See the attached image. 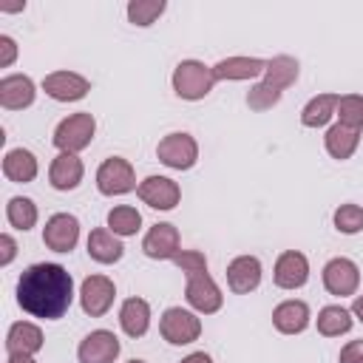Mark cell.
I'll return each instance as SVG.
<instances>
[{
	"instance_id": "cell-1",
	"label": "cell",
	"mask_w": 363,
	"mask_h": 363,
	"mask_svg": "<svg viewBox=\"0 0 363 363\" xmlns=\"http://www.w3.org/2000/svg\"><path fill=\"white\" fill-rule=\"evenodd\" d=\"M74 278L62 264H31L17 281V303L31 318L57 320L71 309Z\"/></svg>"
},
{
	"instance_id": "cell-2",
	"label": "cell",
	"mask_w": 363,
	"mask_h": 363,
	"mask_svg": "<svg viewBox=\"0 0 363 363\" xmlns=\"http://www.w3.org/2000/svg\"><path fill=\"white\" fill-rule=\"evenodd\" d=\"M216 85V77H213V68L199 62V60H182L176 68H173V91L176 96L182 99H204Z\"/></svg>"
},
{
	"instance_id": "cell-3",
	"label": "cell",
	"mask_w": 363,
	"mask_h": 363,
	"mask_svg": "<svg viewBox=\"0 0 363 363\" xmlns=\"http://www.w3.org/2000/svg\"><path fill=\"white\" fill-rule=\"evenodd\" d=\"M96 133V119L94 113L88 111H79V113H71L65 116L57 128H54V147L60 153H79L91 145Z\"/></svg>"
},
{
	"instance_id": "cell-4",
	"label": "cell",
	"mask_w": 363,
	"mask_h": 363,
	"mask_svg": "<svg viewBox=\"0 0 363 363\" xmlns=\"http://www.w3.org/2000/svg\"><path fill=\"white\" fill-rule=\"evenodd\" d=\"M159 332L170 346H187L193 340H199L201 335V320L196 312L182 309V306H170L162 312L159 318Z\"/></svg>"
},
{
	"instance_id": "cell-5",
	"label": "cell",
	"mask_w": 363,
	"mask_h": 363,
	"mask_svg": "<svg viewBox=\"0 0 363 363\" xmlns=\"http://www.w3.org/2000/svg\"><path fill=\"white\" fill-rule=\"evenodd\" d=\"M136 173L130 167L128 159L122 156H111L96 167V190L102 196H125L130 190H136Z\"/></svg>"
},
{
	"instance_id": "cell-6",
	"label": "cell",
	"mask_w": 363,
	"mask_h": 363,
	"mask_svg": "<svg viewBox=\"0 0 363 363\" xmlns=\"http://www.w3.org/2000/svg\"><path fill=\"white\" fill-rule=\"evenodd\" d=\"M156 156L162 164H167L173 170H190L199 162V142L190 133L176 130V133H167L156 145Z\"/></svg>"
},
{
	"instance_id": "cell-7",
	"label": "cell",
	"mask_w": 363,
	"mask_h": 363,
	"mask_svg": "<svg viewBox=\"0 0 363 363\" xmlns=\"http://www.w3.org/2000/svg\"><path fill=\"white\" fill-rule=\"evenodd\" d=\"M323 286L329 295H337V298H346V295H354L357 286H360V269L352 258H329L323 264Z\"/></svg>"
},
{
	"instance_id": "cell-8",
	"label": "cell",
	"mask_w": 363,
	"mask_h": 363,
	"mask_svg": "<svg viewBox=\"0 0 363 363\" xmlns=\"http://www.w3.org/2000/svg\"><path fill=\"white\" fill-rule=\"evenodd\" d=\"M116 298V286L108 275H88L79 286V306L91 318H102Z\"/></svg>"
},
{
	"instance_id": "cell-9",
	"label": "cell",
	"mask_w": 363,
	"mask_h": 363,
	"mask_svg": "<svg viewBox=\"0 0 363 363\" xmlns=\"http://www.w3.org/2000/svg\"><path fill=\"white\" fill-rule=\"evenodd\" d=\"M79 241V221L71 213H54L43 227V244L54 252H71Z\"/></svg>"
},
{
	"instance_id": "cell-10",
	"label": "cell",
	"mask_w": 363,
	"mask_h": 363,
	"mask_svg": "<svg viewBox=\"0 0 363 363\" xmlns=\"http://www.w3.org/2000/svg\"><path fill=\"white\" fill-rule=\"evenodd\" d=\"M184 298L187 303L201 312V315H213L221 309L224 303V295L218 289V284L210 278V272H199V275H190L187 278V286H184Z\"/></svg>"
},
{
	"instance_id": "cell-11",
	"label": "cell",
	"mask_w": 363,
	"mask_h": 363,
	"mask_svg": "<svg viewBox=\"0 0 363 363\" xmlns=\"http://www.w3.org/2000/svg\"><path fill=\"white\" fill-rule=\"evenodd\" d=\"M43 91L57 102H77L91 91V82L77 71H51L43 77Z\"/></svg>"
},
{
	"instance_id": "cell-12",
	"label": "cell",
	"mask_w": 363,
	"mask_h": 363,
	"mask_svg": "<svg viewBox=\"0 0 363 363\" xmlns=\"http://www.w3.org/2000/svg\"><path fill=\"white\" fill-rule=\"evenodd\" d=\"M136 196H139L147 207H153V210H173V207L179 204V199H182V190H179V184H176L173 179H167V176H147V179L139 182Z\"/></svg>"
},
{
	"instance_id": "cell-13",
	"label": "cell",
	"mask_w": 363,
	"mask_h": 363,
	"mask_svg": "<svg viewBox=\"0 0 363 363\" xmlns=\"http://www.w3.org/2000/svg\"><path fill=\"white\" fill-rule=\"evenodd\" d=\"M119 337L108 329H94L91 335L82 337L77 357L79 363H113L119 357Z\"/></svg>"
},
{
	"instance_id": "cell-14",
	"label": "cell",
	"mask_w": 363,
	"mask_h": 363,
	"mask_svg": "<svg viewBox=\"0 0 363 363\" xmlns=\"http://www.w3.org/2000/svg\"><path fill=\"white\" fill-rule=\"evenodd\" d=\"M272 281L281 289H301L309 281V261L303 252L298 250H286L278 255L275 269H272Z\"/></svg>"
},
{
	"instance_id": "cell-15",
	"label": "cell",
	"mask_w": 363,
	"mask_h": 363,
	"mask_svg": "<svg viewBox=\"0 0 363 363\" xmlns=\"http://www.w3.org/2000/svg\"><path fill=\"white\" fill-rule=\"evenodd\" d=\"M142 252L153 261H173L179 252V230L167 221L153 224L142 238Z\"/></svg>"
},
{
	"instance_id": "cell-16",
	"label": "cell",
	"mask_w": 363,
	"mask_h": 363,
	"mask_svg": "<svg viewBox=\"0 0 363 363\" xmlns=\"http://www.w3.org/2000/svg\"><path fill=\"white\" fill-rule=\"evenodd\" d=\"M261 284V261L255 255H238L227 264V286L235 295H250Z\"/></svg>"
},
{
	"instance_id": "cell-17",
	"label": "cell",
	"mask_w": 363,
	"mask_h": 363,
	"mask_svg": "<svg viewBox=\"0 0 363 363\" xmlns=\"http://www.w3.org/2000/svg\"><path fill=\"white\" fill-rule=\"evenodd\" d=\"M37 96V88H34V79L26 77V74H9L0 79V105L6 111H23L34 102Z\"/></svg>"
},
{
	"instance_id": "cell-18",
	"label": "cell",
	"mask_w": 363,
	"mask_h": 363,
	"mask_svg": "<svg viewBox=\"0 0 363 363\" xmlns=\"http://www.w3.org/2000/svg\"><path fill=\"white\" fill-rule=\"evenodd\" d=\"M312 315H309V306L303 301H281L275 309H272V326L281 332V335H301L306 326H309Z\"/></svg>"
},
{
	"instance_id": "cell-19",
	"label": "cell",
	"mask_w": 363,
	"mask_h": 363,
	"mask_svg": "<svg viewBox=\"0 0 363 363\" xmlns=\"http://www.w3.org/2000/svg\"><path fill=\"white\" fill-rule=\"evenodd\" d=\"M264 68H267V60H258V57H227V60H218L213 65V77H216V82L218 79L241 82V79L261 77Z\"/></svg>"
},
{
	"instance_id": "cell-20",
	"label": "cell",
	"mask_w": 363,
	"mask_h": 363,
	"mask_svg": "<svg viewBox=\"0 0 363 363\" xmlns=\"http://www.w3.org/2000/svg\"><path fill=\"white\" fill-rule=\"evenodd\" d=\"M85 176V164L77 153H60L48 167V182L54 190H74Z\"/></svg>"
},
{
	"instance_id": "cell-21",
	"label": "cell",
	"mask_w": 363,
	"mask_h": 363,
	"mask_svg": "<svg viewBox=\"0 0 363 363\" xmlns=\"http://www.w3.org/2000/svg\"><path fill=\"white\" fill-rule=\"evenodd\" d=\"M43 349V329L31 320H17L9 326L6 352L9 354H37Z\"/></svg>"
},
{
	"instance_id": "cell-22",
	"label": "cell",
	"mask_w": 363,
	"mask_h": 363,
	"mask_svg": "<svg viewBox=\"0 0 363 363\" xmlns=\"http://www.w3.org/2000/svg\"><path fill=\"white\" fill-rule=\"evenodd\" d=\"M37 170H40L37 156H34L31 150H26V147H14V150H9V153L3 156V176H6L9 182H14V184H28V182H34V179H37Z\"/></svg>"
},
{
	"instance_id": "cell-23",
	"label": "cell",
	"mask_w": 363,
	"mask_h": 363,
	"mask_svg": "<svg viewBox=\"0 0 363 363\" xmlns=\"http://www.w3.org/2000/svg\"><path fill=\"white\" fill-rule=\"evenodd\" d=\"M88 255H91L96 264H116V261L125 255L122 238H119L116 233H111L108 227H96V230H91V235H88Z\"/></svg>"
},
{
	"instance_id": "cell-24",
	"label": "cell",
	"mask_w": 363,
	"mask_h": 363,
	"mask_svg": "<svg viewBox=\"0 0 363 363\" xmlns=\"http://www.w3.org/2000/svg\"><path fill=\"white\" fill-rule=\"evenodd\" d=\"M119 326L128 337H142L150 329V303L145 298H128L119 309Z\"/></svg>"
},
{
	"instance_id": "cell-25",
	"label": "cell",
	"mask_w": 363,
	"mask_h": 363,
	"mask_svg": "<svg viewBox=\"0 0 363 363\" xmlns=\"http://www.w3.org/2000/svg\"><path fill=\"white\" fill-rule=\"evenodd\" d=\"M323 145H326V153H329L332 159L346 162V159H352V153H354L357 145H360V130H352V128H346V125L337 122V125H332V128L326 130Z\"/></svg>"
},
{
	"instance_id": "cell-26",
	"label": "cell",
	"mask_w": 363,
	"mask_h": 363,
	"mask_svg": "<svg viewBox=\"0 0 363 363\" xmlns=\"http://www.w3.org/2000/svg\"><path fill=\"white\" fill-rule=\"evenodd\" d=\"M337 96L340 94H318V96H312L303 105V111H301L303 128H323V125H329V119L337 113Z\"/></svg>"
},
{
	"instance_id": "cell-27",
	"label": "cell",
	"mask_w": 363,
	"mask_h": 363,
	"mask_svg": "<svg viewBox=\"0 0 363 363\" xmlns=\"http://www.w3.org/2000/svg\"><path fill=\"white\" fill-rule=\"evenodd\" d=\"M298 79V60L289 57V54H278L272 60H267V68H264V82L278 88L284 94V88L295 85Z\"/></svg>"
},
{
	"instance_id": "cell-28",
	"label": "cell",
	"mask_w": 363,
	"mask_h": 363,
	"mask_svg": "<svg viewBox=\"0 0 363 363\" xmlns=\"http://www.w3.org/2000/svg\"><path fill=\"white\" fill-rule=\"evenodd\" d=\"M352 323H354L352 320V312L343 309V306H337V303L323 306L318 312V332L323 337H340V335H346L352 329Z\"/></svg>"
},
{
	"instance_id": "cell-29",
	"label": "cell",
	"mask_w": 363,
	"mask_h": 363,
	"mask_svg": "<svg viewBox=\"0 0 363 363\" xmlns=\"http://www.w3.org/2000/svg\"><path fill=\"white\" fill-rule=\"evenodd\" d=\"M139 227H142V216H139V210L130 207V204H119V207H113V210L108 213V230L116 233L119 238L136 235Z\"/></svg>"
},
{
	"instance_id": "cell-30",
	"label": "cell",
	"mask_w": 363,
	"mask_h": 363,
	"mask_svg": "<svg viewBox=\"0 0 363 363\" xmlns=\"http://www.w3.org/2000/svg\"><path fill=\"white\" fill-rule=\"evenodd\" d=\"M6 218H9V224L14 230L26 233V230H31L37 224V204L31 199H26V196H14L6 204Z\"/></svg>"
},
{
	"instance_id": "cell-31",
	"label": "cell",
	"mask_w": 363,
	"mask_h": 363,
	"mask_svg": "<svg viewBox=\"0 0 363 363\" xmlns=\"http://www.w3.org/2000/svg\"><path fill=\"white\" fill-rule=\"evenodd\" d=\"M164 9H167L164 0H130L128 3V20L133 26L145 28V26H153L164 14Z\"/></svg>"
},
{
	"instance_id": "cell-32",
	"label": "cell",
	"mask_w": 363,
	"mask_h": 363,
	"mask_svg": "<svg viewBox=\"0 0 363 363\" xmlns=\"http://www.w3.org/2000/svg\"><path fill=\"white\" fill-rule=\"evenodd\" d=\"M337 122L352 128V130H363V96L360 94H343L337 96Z\"/></svg>"
},
{
	"instance_id": "cell-33",
	"label": "cell",
	"mask_w": 363,
	"mask_h": 363,
	"mask_svg": "<svg viewBox=\"0 0 363 363\" xmlns=\"http://www.w3.org/2000/svg\"><path fill=\"white\" fill-rule=\"evenodd\" d=\"M335 221V230L343 233V235H354L363 230V207L360 204H340L332 216Z\"/></svg>"
},
{
	"instance_id": "cell-34",
	"label": "cell",
	"mask_w": 363,
	"mask_h": 363,
	"mask_svg": "<svg viewBox=\"0 0 363 363\" xmlns=\"http://www.w3.org/2000/svg\"><path fill=\"white\" fill-rule=\"evenodd\" d=\"M281 91L278 88H272V85H267V82H258V85H252L250 91H247V105L252 108V111H269V108H275L278 102H281Z\"/></svg>"
},
{
	"instance_id": "cell-35",
	"label": "cell",
	"mask_w": 363,
	"mask_h": 363,
	"mask_svg": "<svg viewBox=\"0 0 363 363\" xmlns=\"http://www.w3.org/2000/svg\"><path fill=\"white\" fill-rule=\"evenodd\" d=\"M173 264L184 272V278L199 275V272H207V258H204V252H199V250H179L176 258H173Z\"/></svg>"
},
{
	"instance_id": "cell-36",
	"label": "cell",
	"mask_w": 363,
	"mask_h": 363,
	"mask_svg": "<svg viewBox=\"0 0 363 363\" xmlns=\"http://www.w3.org/2000/svg\"><path fill=\"white\" fill-rule=\"evenodd\" d=\"M17 60V43L9 34H0V68H9Z\"/></svg>"
},
{
	"instance_id": "cell-37",
	"label": "cell",
	"mask_w": 363,
	"mask_h": 363,
	"mask_svg": "<svg viewBox=\"0 0 363 363\" xmlns=\"http://www.w3.org/2000/svg\"><path fill=\"white\" fill-rule=\"evenodd\" d=\"M340 363H363V340H349L340 349Z\"/></svg>"
},
{
	"instance_id": "cell-38",
	"label": "cell",
	"mask_w": 363,
	"mask_h": 363,
	"mask_svg": "<svg viewBox=\"0 0 363 363\" xmlns=\"http://www.w3.org/2000/svg\"><path fill=\"white\" fill-rule=\"evenodd\" d=\"M0 247H3L0 264H3V267H9V264L14 261V255H17V244H14V238H11L9 233H3V235H0Z\"/></svg>"
},
{
	"instance_id": "cell-39",
	"label": "cell",
	"mask_w": 363,
	"mask_h": 363,
	"mask_svg": "<svg viewBox=\"0 0 363 363\" xmlns=\"http://www.w3.org/2000/svg\"><path fill=\"white\" fill-rule=\"evenodd\" d=\"M182 363H213V357H210L207 352H193V354H187Z\"/></svg>"
},
{
	"instance_id": "cell-40",
	"label": "cell",
	"mask_w": 363,
	"mask_h": 363,
	"mask_svg": "<svg viewBox=\"0 0 363 363\" xmlns=\"http://www.w3.org/2000/svg\"><path fill=\"white\" fill-rule=\"evenodd\" d=\"M352 315L363 323V295H357V298H354V303H352Z\"/></svg>"
},
{
	"instance_id": "cell-41",
	"label": "cell",
	"mask_w": 363,
	"mask_h": 363,
	"mask_svg": "<svg viewBox=\"0 0 363 363\" xmlns=\"http://www.w3.org/2000/svg\"><path fill=\"white\" fill-rule=\"evenodd\" d=\"M6 363H37V360H34V354H9Z\"/></svg>"
},
{
	"instance_id": "cell-42",
	"label": "cell",
	"mask_w": 363,
	"mask_h": 363,
	"mask_svg": "<svg viewBox=\"0 0 363 363\" xmlns=\"http://www.w3.org/2000/svg\"><path fill=\"white\" fill-rule=\"evenodd\" d=\"M128 363H145V360H128Z\"/></svg>"
}]
</instances>
